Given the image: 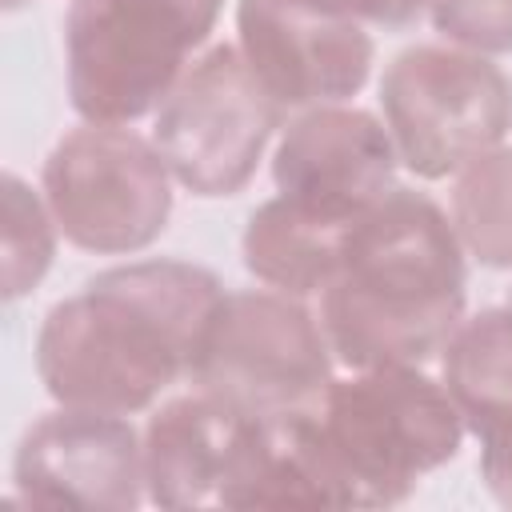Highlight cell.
<instances>
[{
	"mask_svg": "<svg viewBox=\"0 0 512 512\" xmlns=\"http://www.w3.org/2000/svg\"><path fill=\"white\" fill-rule=\"evenodd\" d=\"M220 280L188 260H128L52 304L36 376L56 404L132 416L188 380Z\"/></svg>",
	"mask_w": 512,
	"mask_h": 512,
	"instance_id": "6da1fadb",
	"label": "cell"
},
{
	"mask_svg": "<svg viewBox=\"0 0 512 512\" xmlns=\"http://www.w3.org/2000/svg\"><path fill=\"white\" fill-rule=\"evenodd\" d=\"M464 320V248L452 216L412 188H392L344 236L320 292V328L336 364H424Z\"/></svg>",
	"mask_w": 512,
	"mask_h": 512,
	"instance_id": "7a4b0ae2",
	"label": "cell"
},
{
	"mask_svg": "<svg viewBox=\"0 0 512 512\" xmlns=\"http://www.w3.org/2000/svg\"><path fill=\"white\" fill-rule=\"evenodd\" d=\"M344 472L352 508H388L416 492L420 476L444 468L464 440V420L420 364L352 368L312 404Z\"/></svg>",
	"mask_w": 512,
	"mask_h": 512,
	"instance_id": "3957f363",
	"label": "cell"
},
{
	"mask_svg": "<svg viewBox=\"0 0 512 512\" xmlns=\"http://www.w3.org/2000/svg\"><path fill=\"white\" fill-rule=\"evenodd\" d=\"M224 0H72L64 16L68 100L88 124H136L188 72Z\"/></svg>",
	"mask_w": 512,
	"mask_h": 512,
	"instance_id": "277c9868",
	"label": "cell"
},
{
	"mask_svg": "<svg viewBox=\"0 0 512 512\" xmlns=\"http://www.w3.org/2000/svg\"><path fill=\"white\" fill-rule=\"evenodd\" d=\"M380 112L396 160L420 180H448L504 144L512 80L492 56L456 44H412L380 76Z\"/></svg>",
	"mask_w": 512,
	"mask_h": 512,
	"instance_id": "5b68a950",
	"label": "cell"
},
{
	"mask_svg": "<svg viewBox=\"0 0 512 512\" xmlns=\"http://www.w3.org/2000/svg\"><path fill=\"white\" fill-rule=\"evenodd\" d=\"M172 172L132 124H80L44 160L40 192L60 236L96 256H132L172 216Z\"/></svg>",
	"mask_w": 512,
	"mask_h": 512,
	"instance_id": "8992f818",
	"label": "cell"
},
{
	"mask_svg": "<svg viewBox=\"0 0 512 512\" xmlns=\"http://www.w3.org/2000/svg\"><path fill=\"white\" fill-rule=\"evenodd\" d=\"M332 360L328 336L300 296L248 288L216 300L188 380L264 416L316 404L332 384Z\"/></svg>",
	"mask_w": 512,
	"mask_h": 512,
	"instance_id": "52a82bcc",
	"label": "cell"
},
{
	"mask_svg": "<svg viewBox=\"0 0 512 512\" xmlns=\"http://www.w3.org/2000/svg\"><path fill=\"white\" fill-rule=\"evenodd\" d=\"M280 116L284 108L252 76L240 48L216 44L152 112V144L192 196H236L256 176Z\"/></svg>",
	"mask_w": 512,
	"mask_h": 512,
	"instance_id": "ba28073f",
	"label": "cell"
},
{
	"mask_svg": "<svg viewBox=\"0 0 512 512\" xmlns=\"http://www.w3.org/2000/svg\"><path fill=\"white\" fill-rule=\"evenodd\" d=\"M236 48L284 112L352 100L376 56L364 24L328 0H240Z\"/></svg>",
	"mask_w": 512,
	"mask_h": 512,
	"instance_id": "9c48e42d",
	"label": "cell"
},
{
	"mask_svg": "<svg viewBox=\"0 0 512 512\" xmlns=\"http://www.w3.org/2000/svg\"><path fill=\"white\" fill-rule=\"evenodd\" d=\"M12 484L32 508L128 512L148 500L144 432L128 416L60 404L24 432Z\"/></svg>",
	"mask_w": 512,
	"mask_h": 512,
	"instance_id": "30bf717a",
	"label": "cell"
},
{
	"mask_svg": "<svg viewBox=\"0 0 512 512\" xmlns=\"http://www.w3.org/2000/svg\"><path fill=\"white\" fill-rule=\"evenodd\" d=\"M396 164L384 120L364 108L320 104L284 128L272 180L288 204L332 224H356L396 188Z\"/></svg>",
	"mask_w": 512,
	"mask_h": 512,
	"instance_id": "8fae6325",
	"label": "cell"
},
{
	"mask_svg": "<svg viewBox=\"0 0 512 512\" xmlns=\"http://www.w3.org/2000/svg\"><path fill=\"white\" fill-rule=\"evenodd\" d=\"M252 416L256 412H244L200 388L164 400L144 424L148 504L220 508Z\"/></svg>",
	"mask_w": 512,
	"mask_h": 512,
	"instance_id": "7c38bea8",
	"label": "cell"
},
{
	"mask_svg": "<svg viewBox=\"0 0 512 512\" xmlns=\"http://www.w3.org/2000/svg\"><path fill=\"white\" fill-rule=\"evenodd\" d=\"M220 508H352L312 404L252 416Z\"/></svg>",
	"mask_w": 512,
	"mask_h": 512,
	"instance_id": "4fadbf2b",
	"label": "cell"
},
{
	"mask_svg": "<svg viewBox=\"0 0 512 512\" xmlns=\"http://www.w3.org/2000/svg\"><path fill=\"white\" fill-rule=\"evenodd\" d=\"M440 364L464 432L480 440V476L512 508V304L464 316Z\"/></svg>",
	"mask_w": 512,
	"mask_h": 512,
	"instance_id": "5bb4252c",
	"label": "cell"
},
{
	"mask_svg": "<svg viewBox=\"0 0 512 512\" xmlns=\"http://www.w3.org/2000/svg\"><path fill=\"white\" fill-rule=\"evenodd\" d=\"M348 228L352 224L320 220V216L288 204L284 196H272L248 216L240 256H244V268L264 288H276V292H288L300 300L320 296L328 288V280L336 276Z\"/></svg>",
	"mask_w": 512,
	"mask_h": 512,
	"instance_id": "9a60e30c",
	"label": "cell"
},
{
	"mask_svg": "<svg viewBox=\"0 0 512 512\" xmlns=\"http://www.w3.org/2000/svg\"><path fill=\"white\" fill-rule=\"evenodd\" d=\"M452 228L464 256L484 268H512V144H496L456 172Z\"/></svg>",
	"mask_w": 512,
	"mask_h": 512,
	"instance_id": "2e32d148",
	"label": "cell"
},
{
	"mask_svg": "<svg viewBox=\"0 0 512 512\" xmlns=\"http://www.w3.org/2000/svg\"><path fill=\"white\" fill-rule=\"evenodd\" d=\"M56 220L44 204V192H32L16 172L4 176V296H28L56 256Z\"/></svg>",
	"mask_w": 512,
	"mask_h": 512,
	"instance_id": "e0dca14e",
	"label": "cell"
},
{
	"mask_svg": "<svg viewBox=\"0 0 512 512\" xmlns=\"http://www.w3.org/2000/svg\"><path fill=\"white\" fill-rule=\"evenodd\" d=\"M432 28L468 52H512V0H428Z\"/></svg>",
	"mask_w": 512,
	"mask_h": 512,
	"instance_id": "ac0fdd59",
	"label": "cell"
},
{
	"mask_svg": "<svg viewBox=\"0 0 512 512\" xmlns=\"http://www.w3.org/2000/svg\"><path fill=\"white\" fill-rule=\"evenodd\" d=\"M328 4L356 16L360 24H380V28H408L416 16L428 12V0H328Z\"/></svg>",
	"mask_w": 512,
	"mask_h": 512,
	"instance_id": "d6986e66",
	"label": "cell"
},
{
	"mask_svg": "<svg viewBox=\"0 0 512 512\" xmlns=\"http://www.w3.org/2000/svg\"><path fill=\"white\" fill-rule=\"evenodd\" d=\"M4 4H8V8H20V4H28V0H4Z\"/></svg>",
	"mask_w": 512,
	"mask_h": 512,
	"instance_id": "ffe728a7",
	"label": "cell"
},
{
	"mask_svg": "<svg viewBox=\"0 0 512 512\" xmlns=\"http://www.w3.org/2000/svg\"><path fill=\"white\" fill-rule=\"evenodd\" d=\"M508 304H512V292H508Z\"/></svg>",
	"mask_w": 512,
	"mask_h": 512,
	"instance_id": "44dd1931",
	"label": "cell"
}]
</instances>
